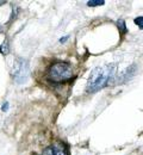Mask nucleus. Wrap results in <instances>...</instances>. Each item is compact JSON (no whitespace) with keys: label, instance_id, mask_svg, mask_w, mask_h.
<instances>
[{"label":"nucleus","instance_id":"3","mask_svg":"<svg viewBox=\"0 0 143 155\" xmlns=\"http://www.w3.org/2000/svg\"><path fill=\"white\" fill-rule=\"evenodd\" d=\"M12 75L13 79L17 82H25L29 77V64L24 58H16L15 63H13V71H12Z\"/></svg>","mask_w":143,"mask_h":155},{"label":"nucleus","instance_id":"2","mask_svg":"<svg viewBox=\"0 0 143 155\" xmlns=\"http://www.w3.org/2000/svg\"><path fill=\"white\" fill-rule=\"evenodd\" d=\"M73 75H74L73 67L68 62H62V61L55 62L54 64H51V67L48 71L49 80L56 84L68 81L73 78Z\"/></svg>","mask_w":143,"mask_h":155},{"label":"nucleus","instance_id":"9","mask_svg":"<svg viewBox=\"0 0 143 155\" xmlns=\"http://www.w3.org/2000/svg\"><path fill=\"white\" fill-rule=\"evenodd\" d=\"M7 109H8V103H6V104L2 105V111H7Z\"/></svg>","mask_w":143,"mask_h":155},{"label":"nucleus","instance_id":"11","mask_svg":"<svg viewBox=\"0 0 143 155\" xmlns=\"http://www.w3.org/2000/svg\"><path fill=\"white\" fill-rule=\"evenodd\" d=\"M5 4V1H0V5H4Z\"/></svg>","mask_w":143,"mask_h":155},{"label":"nucleus","instance_id":"5","mask_svg":"<svg viewBox=\"0 0 143 155\" xmlns=\"http://www.w3.org/2000/svg\"><path fill=\"white\" fill-rule=\"evenodd\" d=\"M87 4H88V6H99V5H104L105 1L104 0H91Z\"/></svg>","mask_w":143,"mask_h":155},{"label":"nucleus","instance_id":"10","mask_svg":"<svg viewBox=\"0 0 143 155\" xmlns=\"http://www.w3.org/2000/svg\"><path fill=\"white\" fill-rule=\"evenodd\" d=\"M67 38H68V36H66V37L61 38V39H60V42H61V43H63V42H66V41H67Z\"/></svg>","mask_w":143,"mask_h":155},{"label":"nucleus","instance_id":"6","mask_svg":"<svg viewBox=\"0 0 143 155\" xmlns=\"http://www.w3.org/2000/svg\"><path fill=\"white\" fill-rule=\"evenodd\" d=\"M118 28L122 30V32L123 34H125L126 32V28H125V23L123 21V20H119L118 21Z\"/></svg>","mask_w":143,"mask_h":155},{"label":"nucleus","instance_id":"4","mask_svg":"<svg viewBox=\"0 0 143 155\" xmlns=\"http://www.w3.org/2000/svg\"><path fill=\"white\" fill-rule=\"evenodd\" d=\"M51 150H53V155H68L66 146L62 142H59V141L54 142V144L51 147Z\"/></svg>","mask_w":143,"mask_h":155},{"label":"nucleus","instance_id":"1","mask_svg":"<svg viewBox=\"0 0 143 155\" xmlns=\"http://www.w3.org/2000/svg\"><path fill=\"white\" fill-rule=\"evenodd\" d=\"M115 74V66L106 64L102 67H97L92 71L88 82H87V91L88 92H97L102 87L107 86L110 80Z\"/></svg>","mask_w":143,"mask_h":155},{"label":"nucleus","instance_id":"8","mask_svg":"<svg viewBox=\"0 0 143 155\" xmlns=\"http://www.w3.org/2000/svg\"><path fill=\"white\" fill-rule=\"evenodd\" d=\"M42 155H53V150H51V147H47L44 150H43V154Z\"/></svg>","mask_w":143,"mask_h":155},{"label":"nucleus","instance_id":"7","mask_svg":"<svg viewBox=\"0 0 143 155\" xmlns=\"http://www.w3.org/2000/svg\"><path fill=\"white\" fill-rule=\"evenodd\" d=\"M142 21H143V17L142 16H140V17H137V18H135V23L142 29V26H143V24H142Z\"/></svg>","mask_w":143,"mask_h":155}]
</instances>
